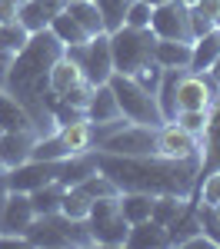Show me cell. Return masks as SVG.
<instances>
[{
	"label": "cell",
	"mask_w": 220,
	"mask_h": 249,
	"mask_svg": "<svg viewBox=\"0 0 220 249\" xmlns=\"http://www.w3.org/2000/svg\"><path fill=\"white\" fill-rule=\"evenodd\" d=\"M220 57V34L217 30H210V34H203L190 43V73H203V70H210V63Z\"/></svg>",
	"instance_id": "20"
},
{
	"label": "cell",
	"mask_w": 220,
	"mask_h": 249,
	"mask_svg": "<svg viewBox=\"0 0 220 249\" xmlns=\"http://www.w3.org/2000/svg\"><path fill=\"white\" fill-rule=\"evenodd\" d=\"M60 57H63V43L50 34V27H43L27 37L3 77V93H10L27 110L37 136L57 133V120L47 107V93H50V67Z\"/></svg>",
	"instance_id": "1"
},
{
	"label": "cell",
	"mask_w": 220,
	"mask_h": 249,
	"mask_svg": "<svg viewBox=\"0 0 220 249\" xmlns=\"http://www.w3.org/2000/svg\"><path fill=\"white\" fill-rule=\"evenodd\" d=\"M87 223H90V232H94V243H97V246H110V249L127 246L130 223L123 219L120 196L94 199V203H90V213H87Z\"/></svg>",
	"instance_id": "7"
},
{
	"label": "cell",
	"mask_w": 220,
	"mask_h": 249,
	"mask_svg": "<svg viewBox=\"0 0 220 249\" xmlns=\"http://www.w3.org/2000/svg\"><path fill=\"white\" fill-rule=\"evenodd\" d=\"M127 246H134V249H167L170 246L167 226H160V223H154V219L134 223L130 232H127Z\"/></svg>",
	"instance_id": "18"
},
{
	"label": "cell",
	"mask_w": 220,
	"mask_h": 249,
	"mask_svg": "<svg viewBox=\"0 0 220 249\" xmlns=\"http://www.w3.org/2000/svg\"><path fill=\"white\" fill-rule=\"evenodd\" d=\"M207 73H210V77L217 80V87H220V57L214 60V63H210V70H207Z\"/></svg>",
	"instance_id": "44"
},
{
	"label": "cell",
	"mask_w": 220,
	"mask_h": 249,
	"mask_svg": "<svg viewBox=\"0 0 220 249\" xmlns=\"http://www.w3.org/2000/svg\"><path fill=\"white\" fill-rule=\"evenodd\" d=\"M54 120H57V126H70V123H80V120H87V110H80V107H70L67 100H57V103H54Z\"/></svg>",
	"instance_id": "38"
},
{
	"label": "cell",
	"mask_w": 220,
	"mask_h": 249,
	"mask_svg": "<svg viewBox=\"0 0 220 249\" xmlns=\"http://www.w3.org/2000/svg\"><path fill=\"white\" fill-rule=\"evenodd\" d=\"M130 3H134V0H97L100 14H103V27H107V34L117 30L120 23H123V10H127Z\"/></svg>",
	"instance_id": "34"
},
{
	"label": "cell",
	"mask_w": 220,
	"mask_h": 249,
	"mask_svg": "<svg viewBox=\"0 0 220 249\" xmlns=\"http://www.w3.org/2000/svg\"><path fill=\"white\" fill-rule=\"evenodd\" d=\"M183 206H187V199H183V196H174V193H160V196H154L150 219H154V223H160V226H170V223L177 219L180 213H183Z\"/></svg>",
	"instance_id": "29"
},
{
	"label": "cell",
	"mask_w": 220,
	"mask_h": 249,
	"mask_svg": "<svg viewBox=\"0 0 220 249\" xmlns=\"http://www.w3.org/2000/svg\"><path fill=\"white\" fill-rule=\"evenodd\" d=\"M23 0H0V23H17V7Z\"/></svg>",
	"instance_id": "41"
},
{
	"label": "cell",
	"mask_w": 220,
	"mask_h": 249,
	"mask_svg": "<svg viewBox=\"0 0 220 249\" xmlns=\"http://www.w3.org/2000/svg\"><path fill=\"white\" fill-rule=\"evenodd\" d=\"M60 196H63V186L57 179L47 183V186H37L30 193V206H34V216H47V213H60Z\"/></svg>",
	"instance_id": "30"
},
{
	"label": "cell",
	"mask_w": 220,
	"mask_h": 249,
	"mask_svg": "<svg viewBox=\"0 0 220 249\" xmlns=\"http://www.w3.org/2000/svg\"><path fill=\"white\" fill-rule=\"evenodd\" d=\"M90 173H97V150H87V153H74L60 163V176L57 183L60 186H77L83 183Z\"/></svg>",
	"instance_id": "17"
},
{
	"label": "cell",
	"mask_w": 220,
	"mask_h": 249,
	"mask_svg": "<svg viewBox=\"0 0 220 249\" xmlns=\"http://www.w3.org/2000/svg\"><path fill=\"white\" fill-rule=\"evenodd\" d=\"M200 232V216H197V203L194 199H187V206L180 213L177 219L167 226V239H170V246H183L190 236H197Z\"/></svg>",
	"instance_id": "22"
},
{
	"label": "cell",
	"mask_w": 220,
	"mask_h": 249,
	"mask_svg": "<svg viewBox=\"0 0 220 249\" xmlns=\"http://www.w3.org/2000/svg\"><path fill=\"white\" fill-rule=\"evenodd\" d=\"M183 73H187V67H163L160 87H157V93H154L157 96L160 113H163L167 123L177 116V87H180V80H183Z\"/></svg>",
	"instance_id": "16"
},
{
	"label": "cell",
	"mask_w": 220,
	"mask_h": 249,
	"mask_svg": "<svg viewBox=\"0 0 220 249\" xmlns=\"http://www.w3.org/2000/svg\"><path fill=\"white\" fill-rule=\"evenodd\" d=\"M150 206H154V196L150 193H120V210H123V219L134 226V223H143L150 219Z\"/></svg>",
	"instance_id": "28"
},
{
	"label": "cell",
	"mask_w": 220,
	"mask_h": 249,
	"mask_svg": "<svg viewBox=\"0 0 220 249\" xmlns=\"http://www.w3.org/2000/svg\"><path fill=\"white\" fill-rule=\"evenodd\" d=\"M157 153L170 156V160H187V156H200V136L187 133L177 123H163L157 130Z\"/></svg>",
	"instance_id": "12"
},
{
	"label": "cell",
	"mask_w": 220,
	"mask_h": 249,
	"mask_svg": "<svg viewBox=\"0 0 220 249\" xmlns=\"http://www.w3.org/2000/svg\"><path fill=\"white\" fill-rule=\"evenodd\" d=\"M90 196L80 190V186H63V196H60V213L70 216V219H87L90 213Z\"/></svg>",
	"instance_id": "31"
},
{
	"label": "cell",
	"mask_w": 220,
	"mask_h": 249,
	"mask_svg": "<svg viewBox=\"0 0 220 249\" xmlns=\"http://www.w3.org/2000/svg\"><path fill=\"white\" fill-rule=\"evenodd\" d=\"M63 57L70 63H77L80 73L87 83H107L114 73V57H110V34H97L87 43H74V47H63Z\"/></svg>",
	"instance_id": "6"
},
{
	"label": "cell",
	"mask_w": 220,
	"mask_h": 249,
	"mask_svg": "<svg viewBox=\"0 0 220 249\" xmlns=\"http://www.w3.org/2000/svg\"><path fill=\"white\" fill-rule=\"evenodd\" d=\"M154 43L157 34L150 27H117L110 30V57H114V73L134 77L140 67L154 60Z\"/></svg>",
	"instance_id": "4"
},
{
	"label": "cell",
	"mask_w": 220,
	"mask_h": 249,
	"mask_svg": "<svg viewBox=\"0 0 220 249\" xmlns=\"http://www.w3.org/2000/svg\"><path fill=\"white\" fill-rule=\"evenodd\" d=\"M27 246H97L94 232L87 219H70L63 213H47V216H34V223L23 232Z\"/></svg>",
	"instance_id": "3"
},
{
	"label": "cell",
	"mask_w": 220,
	"mask_h": 249,
	"mask_svg": "<svg viewBox=\"0 0 220 249\" xmlns=\"http://www.w3.org/2000/svg\"><path fill=\"white\" fill-rule=\"evenodd\" d=\"M210 210H214V216H217V219H220V203H214V206H210Z\"/></svg>",
	"instance_id": "47"
},
{
	"label": "cell",
	"mask_w": 220,
	"mask_h": 249,
	"mask_svg": "<svg viewBox=\"0 0 220 249\" xmlns=\"http://www.w3.org/2000/svg\"><path fill=\"white\" fill-rule=\"evenodd\" d=\"M180 3H187V7H194V3H200V0H180Z\"/></svg>",
	"instance_id": "48"
},
{
	"label": "cell",
	"mask_w": 220,
	"mask_h": 249,
	"mask_svg": "<svg viewBox=\"0 0 220 249\" xmlns=\"http://www.w3.org/2000/svg\"><path fill=\"white\" fill-rule=\"evenodd\" d=\"M17 23L27 30V34H37V30H43L47 23H50V14L40 7L37 0H23L17 7Z\"/></svg>",
	"instance_id": "32"
},
{
	"label": "cell",
	"mask_w": 220,
	"mask_h": 249,
	"mask_svg": "<svg viewBox=\"0 0 220 249\" xmlns=\"http://www.w3.org/2000/svg\"><path fill=\"white\" fill-rule=\"evenodd\" d=\"M0 173H7V170H3V163H0Z\"/></svg>",
	"instance_id": "49"
},
{
	"label": "cell",
	"mask_w": 220,
	"mask_h": 249,
	"mask_svg": "<svg viewBox=\"0 0 220 249\" xmlns=\"http://www.w3.org/2000/svg\"><path fill=\"white\" fill-rule=\"evenodd\" d=\"M37 3L47 10V14H50V17H54V14H60V10L67 7V0H37Z\"/></svg>",
	"instance_id": "43"
},
{
	"label": "cell",
	"mask_w": 220,
	"mask_h": 249,
	"mask_svg": "<svg viewBox=\"0 0 220 249\" xmlns=\"http://www.w3.org/2000/svg\"><path fill=\"white\" fill-rule=\"evenodd\" d=\"M63 10L77 20V23L87 30V34H90V37L107 34V27H103V14H100L97 0H67V7H63Z\"/></svg>",
	"instance_id": "21"
},
{
	"label": "cell",
	"mask_w": 220,
	"mask_h": 249,
	"mask_svg": "<svg viewBox=\"0 0 220 249\" xmlns=\"http://www.w3.org/2000/svg\"><path fill=\"white\" fill-rule=\"evenodd\" d=\"M34 140H37L34 130H0V163H3V170H14L20 163H27L30 150H34Z\"/></svg>",
	"instance_id": "14"
},
{
	"label": "cell",
	"mask_w": 220,
	"mask_h": 249,
	"mask_svg": "<svg viewBox=\"0 0 220 249\" xmlns=\"http://www.w3.org/2000/svg\"><path fill=\"white\" fill-rule=\"evenodd\" d=\"M143 3H150V7H163V3H170V0H143Z\"/></svg>",
	"instance_id": "46"
},
{
	"label": "cell",
	"mask_w": 220,
	"mask_h": 249,
	"mask_svg": "<svg viewBox=\"0 0 220 249\" xmlns=\"http://www.w3.org/2000/svg\"><path fill=\"white\" fill-rule=\"evenodd\" d=\"M220 170V93L214 96V103L207 107V126L200 133V176Z\"/></svg>",
	"instance_id": "11"
},
{
	"label": "cell",
	"mask_w": 220,
	"mask_h": 249,
	"mask_svg": "<svg viewBox=\"0 0 220 249\" xmlns=\"http://www.w3.org/2000/svg\"><path fill=\"white\" fill-rule=\"evenodd\" d=\"M80 80H83V73H80L77 63H70L67 57H60L54 67H50V93L63 96L70 87H77Z\"/></svg>",
	"instance_id": "27"
},
{
	"label": "cell",
	"mask_w": 220,
	"mask_h": 249,
	"mask_svg": "<svg viewBox=\"0 0 220 249\" xmlns=\"http://www.w3.org/2000/svg\"><path fill=\"white\" fill-rule=\"evenodd\" d=\"M114 116H123L117 96L110 90V83H97L90 103H87V123H103V120H114Z\"/></svg>",
	"instance_id": "19"
},
{
	"label": "cell",
	"mask_w": 220,
	"mask_h": 249,
	"mask_svg": "<svg viewBox=\"0 0 220 249\" xmlns=\"http://www.w3.org/2000/svg\"><path fill=\"white\" fill-rule=\"evenodd\" d=\"M27 30L20 27V23H0V50H10V53H17L20 47L27 43Z\"/></svg>",
	"instance_id": "35"
},
{
	"label": "cell",
	"mask_w": 220,
	"mask_h": 249,
	"mask_svg": "<svg viewBox=\"0 0 220 249\" xmlns=\"http://www.w3.org/2000/svg\"><path fill=\"white\" fill-rule=\"evenodd\" d=\"M77 186L87 193L90 199H107V196H120V186L114 183V179H110V176H103L100 170H97V173H90V176H87L83 183H77Z\"/></svg>",
	"instance_id": "33"
},
{
	"label": "cell",
	"mask_w": 220,
	"mask_h": 249,
	"mask_svg": "<svg viewBox=\"0 0 220 249\" xmlns=\"http://www.w3.org/2000/svg\"><path fill=\"white\" fill-rule=\"evenodd\" d=\"M97 170L110 176L120 186V193H174L183 199H194L197 190V173H200V156L187 160H170V156H114V153H97Z\"/></svg>",
	"instance_id": "2"
},
{
	"label": "cell",
	"mask_w": 220,
	"mask_h": 249,
	"mask_svg": "<svg viewBox=\"0 0 220 249\" xmlns=\"http://www.w3.org/2000/svg\"><path fill=\"white\" fill-rule=\"evenodd\" d=\"M30 223H34L30 193L10 190V193H7V199H3V210H0V232H7V236H23Z\"/></svg>",
	"instance_id": "13"
},
{
	"label": "cell",
	"mask_w": 220,
	"mask_h": 249,
	"mask_svg": "<svg viewBox=\"0 0 220 249\" xmlns=\"http://www.w3.org/2000/svg\"><path fill=\"white\" fill-rule=\"evenodd\" d=\"M210 103H214V96L207 90L203 73H190L187 70L177 87V110H207Z\"/></svg>",
	"instance_id": "15"
},
{
	"label": "cell",
	"mask_w": 220,
	"mask_h": 249,
	"mask_svg": "<svg viewBox=\"0 0 220 249\" xmlns=\"http://www.w3.org/2000/svg\"><path fill=\"white\" fill-rule=\"evenodd\" d=\"M60 140H63V146L74 153H87V150H94V133H90V123L87 120H80V123H70V126H57Z\"/></svg>",
	"instance_id": "26"
},
{
	"label": "cell",
	"mask_w": 220,
	"mask_h": 249,
	"mask_svg": "<svg viewBox=\"0 0 220 249\" xmlns=\"http://www.w3.org/2000/svg\"><path fill=\"white\" fill-rule=\"evenodd\" d=\"M90 96H94V83H87V80H80L77 87H70L67 93L60 96V100H67L70 107H80V110H87V103H90Z\"/></svg>",
	"instance_id": "39"
},
{
	"label": "cell",
	"mask_w": 220,
	"mask_h": 249,
	"mask_svg": "<svg viewBox=\"0 0 220 249\" xmlns=\"http://www.w3.org/2000/svg\"><path fill=\"white\" fill-rule=\"evenodd\" d=\"M150 30L160 40H187V43H194V34H190V7L180 3V0H170L163 7H154Z\"/></svg>",
	"instance_id": "10"
},
{
	"label": "cell",
	"mask_w": 220,
	"mask_h": 249,
	"mask_svg": "<svg viewBox=\"0 0 220 249\" xmlns=\"http://www.w3.org/2000/svg\"><path fill=\"white\" fill-rule=\"evenodd\" d=\"M210 30H217V27H214V20L207 17L200 7H190V34H194V40L203 37V34H210Z\"/></svg>",
	"instance_id": "40"
},
{
	"label": "cell",
	"mask_w": 220,
	"mask_h": 249,
	"mask_svg": "<svg viewBox=\"0 0 220 249\" xmlns=\"http://www.w3.org/2000/svg\"><path fill=\"white\" fill-rule=\"evenodd\" d=\"M60 163L63 160H27L14 170L3 173L7 179V190H17V193H34L37 186H47L60 176Z\"/></svg>",
	"instance_id": "9"
},
{
	"label": "cell",
	"mask_w": 220,
	"mask_h": 249,
	"mask_svg": "<svg viewBox=\"0 0 220 249\" xmlns=\"http://www.w3.org/2000/svg\"><path fill=\"white\" fill-rule=\"evenodd\" d=\"M0 130H34L27 110L10 93H3V90H0Z\"/></svg>",
	"instance_id": "25"
},
{
	"label": "cell",
	"mask_w": 220,
	"mask_h": 249,
	"mask_svg": "<svg viewBox=\"0 0 220 249\" xmlns=\"http://www.w3.org/2000/svg\"><path fill=\"white\" fill-rule=\"evenodd\" d=\"M110 90L120 103V113L127 116L130 123H143V126H163L167 120L157 107V96L150 90H143L134 77H123V73H110Z\"/></svg>",
	"instance_id": "5"
},
{
	"label": "cell",
	"mask_w": 220,
	"mask_h": 249,
	"mask_svg": "<svg viewBox=\"0 0 220 249\" xmlns=\"http://www.w3.org/2000/svg\"><path fill=\"white\" fill-rule=\"evenodd\" d=\"M47 27H50V34H54V37H57L63 47H74V43H87V40H90V34H87V30H83V27H80L77 20L67 14V10L54 14Z\"/></svg>",
	"instance_id": "23"
},
{
	"label": "cell",
	"mask_w": 220,
	"mask_h": 249,
	"mask_svg": "<svg viewBox=\"0 0 220 249\" xmlns=\"http://www.w3.org/2000/svg\"><path fill=\"white\" fill-rule=\"evenodd\" d=\"M170 123H177V126H183L187 133L200 136L203 126H207V110H177V116H174Z\"/></svg>",
	"instance_id": "37"
},
{
	"label": "cell",
	"mask_w": 220,
	"mask_h": 249,
	"mask_svg": "<svg viewBox=\"0 0 220 249\" xmlns=\"http://www.w3.org/2000/svg\"><path fill=\"white\" fill-rule=\"evenodd\" d=\"M183 249H217V246L210 243V236H203V232H197V236H190V239L183 243Z\"/></svg>",
	"instance_id": "42"
},
{
	"label": "cell",
	"mask_w": 220,
	"mask_h": 249,
	"mask_svg": "<svg viewBox=\"0 0 220 249\" xmlns=\"http://www.w3.org/2000/svg\"><path fill=\"white\" fill-rule=\"evenodd\" d=\"M217 34H220V30H217Z\"/></svg>",
	"instance_id": "50"
},
{
	"label": "cell",
	"mask_w": 220,
	"mask_h": 249,
	"mask_svg": "<svg viewBox=\"0 0 220 249\" xmlns=\"http://www.w3.org/2000/svg\"><path fill=\"white\" fill-rule=\"evenodd\" d=\"M154 60L160 67H190V43L187 40H160L157 37Z\"/></svg>",
	"instance_id": "24"
},
{
	"label": "cell",
	"mask_w": 220,
	"mask_h": 249,
	"mask_svg": "<svg viewBox=\"0 0 220 249\" xmlns=\"http://www.w3.org/2000/svg\"><path fill=\"white\" fill-rule=\"evenodd\" d=\"M150 17H154V7L150 3H143V0H134L127 10H123V23L120 27H150Z\"/></svg>",
	"instance_id": "36"
},
{
	"label": "cell",
	"mask_w": 220,
	"mask_h": 249,
	"mask_svg": "<svg viewBox=\"0 0 220 249\" xmlns=\"http://www.w3.org/2000/svg\"><path fill=\"white\" fill-rule=\"evenodd\" d=\"M157 130L160 126H143V123H127L120 133L100 140L97 153H114V156H150L157 153Z\"/></svg>",
	"instance_id": "8"
},
{
	"label": "cell",
	"mask_w": 220,
	"mask_h": 249,
	"mask_svg": "<svg viewBox=\"0 0 220 249\" xmlns=\"http://www.w3.org/2000/svg\"><path fill=\"white\" fill-rule=\"evenodd\" d=\"M7 179H3V173H0V210H3V199H7Z\"/></svg>",
	"instance_id": "45"
}]
</instances>
